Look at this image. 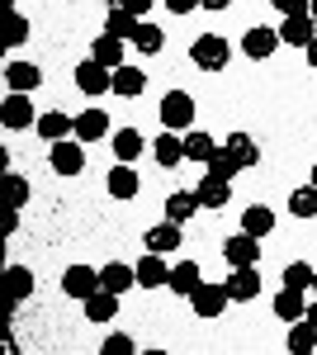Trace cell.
Wrapping results in <instances>:
<instances>
[{"instance_id":"36","label":"cell","mask_w":317,"mask_h":355,"mask_svg":"<svg viewBox=\"0 0 317 355\" xmlns=\"http://www.w3.org/2000/svg\"><path fill=\"white\" fill-rule=\"evenodd\" d=\"M313 279H317V270L308 261H289V266H284V284H289V289H313Z\"/></svg>"},{"instance_id":"1","label":"cell","mask_w":317,"mask_h":355,"mask_svg":"<svg viewBox=\"0 0 317 355\" xmlns=\"http://www.w3.org/2000/svg\"><path fill=\"white\" fill-rule=\"evenodd\" d=\"M228 57H232V48H228V38H218V33H199V38L189 43V62H194L199 71H223Z\"/></svg>"},{"instance_id":"34","label":"cell","mask_w":317,"mask_h":355,"mask_svg":"<svg viewBox=\"0 0 317 355\" xmlns=\"http://www.w3.org/2000/svg\"><path fill=\"white\" fill-rule=\"evenodd\" d=\"M289 214L293 218H317V185H303V190L289 194Z\"/></svg>"},{"instance_id":"3","label":"cell","mask_w":317,"mask_h":355,"mask_svg":"<svg viewBox=\"0 0 317 355\" xmlns=\"http://www.w3.org/2000/svg\"><path fill=\"white\" fill-rule=\"evenodd\" d=\"M48 166H53L57 175H80V171H85V142H80V137H62V142H53Z\"/></svg>"},{"instance_id":"6","label":"cell","mask_w":317,"mask_h":355,"mask_svg":"<svg viewBox=\"0 0 317 355\" xmlns=\"http://www.w3.org/2000/svg\"><path fill=\"white\" fill-rule=\"evenodd\" d=\"M223 261H228V266H261V237L232 232V237L223 242Z\"/></svg>"},{"instance_id":"16","label":"cell","mask_w":317,"mask_h":355,"mask_svg":"<svg viewBox=\"0 0 317 355\" xmlns=\"http://www.w3.org/2000/svg\"><path fill=\"white\" fill-rule=\"evenodd\" d=\"M5 85H10V90H19V95H28V90H38V85H43V71H38L33 62H10V67H5Z\"/></svg>"},{"instance_id":"15","label":"cell","mask_w":317,"mask_h":355,"mask_svg":"<svg viewBox=\"0 0 317 355\" xmlns=\"http://www.w3.org/2000/svg\"><path fill=\"white\" fill-rule=\"evenodd\" d=\"M275 318H280V322H298V318H308L303 289H289V284H280V294H275Z\"/></svg>"},{"instance_id":"11","label":"cell","mask_w":317,"mask_h":355,"mask_svg":"<svg viewBox=\"0 0 317 355\" xmlns=\"http://www.w3.org/2000/svg\"><path fill=\"white\" fill-rule=\"evenodd\" d=\"M317 38V19L313 15H289L284 24H280V43H289V48H308Z\"/></svg>"},{"instance_id":"2","label":"cell","mask_w":317,"mask_h":355,"mask_svg":"<svg viewBox=\"0 0 317 355\" xmlns=\"http://www.w3.org/2000/svg\"><path fill=\"white\" fill-rule=\"evenodd\" d=\"M157 114H161V123H166L171 133H185L189 123H194V95H189V90H166Z\"/></svg>"},{"instance_id":"9","label":"cell","mask_w":317,"mask_h":355,"mask_svg":"<svg viewBox=\"0 0 317 355\" xmlns=\"http://www.w3.org/2000/svg\"><path fill=\"white\" fill-rule=\"evenodd\" d=\"M62 289H67V294H71V299H90V294H95V289H100V270H95V266H71V270L62 275Z\"/></svg>"},{"instance_id":"21","label":"cell","mask_w":317,"mask_h":355,"mask_svg":"<svg viewBox=\"0 0 317 355\" xmlns=\"http://www.w3.org/2000/svg\"><path fill=\"white\" fill-rule=\"evenodd\" d=\"M137 28H142V19L132 15V10H123V5H114L105 19V33H114V38H123V43H132L137 38Z\"/></svg>"},{"instance_id":"50","label":"cell","mask_w":317,"mask_h":355,"mask_svg":"<svg viewBox=\"0 0 317 355\" xmlns=\"http://www.w3.org/2000/svg\"><path fill=\"white\" fill-rule=\"evenodd\" d=\"M313 294H317V279H313Z\"/></svg>"},{"instance_id":"47","label":"cell","mask_w":317,"mask_h":355,"mask_svg":"<svg viewBox=\"0 0 317 355\" xmlns=\"http://www.w3.org/2000/svg\"><path fill=\"white\" fill-rule=\"evenodd\" d=\"M308 15H313V19H317V0H313V5H308Z\"/></svg>"},{"instance_id":"22","label":"cell","mask_w":317,"mask_h":355,"mask_svg":"<svg viewBox=\"0 0 317 355\" xmlns=\"http://www.w3.org/2000/svg\"><path fill=\"white\" fill-rule=\"evenodd\" d=\"M180 237H185V232H180V223H161V227H147V251H161V256H171V251H175V246H180Z\"/></svg>"},{"instance_id":"20","label":"cell","mask_w":317,"mask_h":355,"mask_svg":"<svg viewBox=\"0 0 317 355\" xmlns=\"http://www.w3.org/2000/svg\"><path fill=\"white\" fill-rule=\"evenodd\" d=\"M204 284V270H199V261H180V266H171V294H194Z\"/></svg>"},{"instance_id":"5","label":"cell","mask_w":317,"mask_h":355,"mask_svg":"<svg viewBox=\"0 0 317 355\" xmlns=\"http://www.w3.org/2000/svg\"><path fill=\"white\" fill-rule=\"evenodd\" d=\"M0 123H5L10 133H19V128H38V119H33V105H28V95L10 90V95H5V105H0Z\"/></svg>"},{"instance_id":"45","label":"cell","mask_w":317,"mask_h":355,"mask_svg":"<svg viewBox=\"0 0 317 355\" xmlns=\"http://www.w3.org/2000/svg\"><path fill=\"white\" fill-rule=\"evenodd\" d=\"M232 0H204V10H228Z\"/></svg>"},{"instance_id":"10","label":"cell","mask_w":317,"mask_h":355,"mask_svg":"<svg viewBox=\"0 0 317 355\" xmlns=\"http://www.w3.org/2000/svg\"><path fill=\"white\" fill-rule=\"evenodd\" d=\"M228 294H232V303H251L261 294V270H256V266H232Z\"/></svg>"},{"instance_id":"44","label":"cell","mask_w":317,"mask_h":355,"mask_svg":"<svg viewBox=\"0 0 317 355\" xmlns=\"http://www.w3.org/2000/svg\"><path fill=\"white\" fill-rule=\"evenodd\" d=\"M303 53H308V67H317V38L308 43V48H303Z\"/></svg>"},{"instance_id":"38","label":"cell","mask_w":317,"mask_h":355,"mask_svg":"<svg viewBox=\"0 0 317 355\" xmlns=\"http://www.w3.org/2000/svg\"><path fill=\"white\" fill-rule=\"evenodd\" d=\"M204 171H209V175H223V180H232V175H237L241 166L232 162V152H228V147H218V157H213V162L204 166Z\"/></svg>"},{"instance_id":"29","label":"cell","mask_w":317,"mask_h":355,"mask_svg":"<svg viewBox=\"0 0 317 355\" xmlns=\"http://www.w3.org/2000/svg\"><path fill=\"white\" fill-rule=\"evenodd\" d=\"M119 313V294H109V289H95L90 299H85V318L90 322H109Z\"/></svg>"},{"instance_id":"25","label":"cell","mask_w":317,"mask_h":355,"mask_svg":"<svg viewBox=\"0 0 317 355\" xmlns=\"http://www.w3.org/2000/svg\"><path fill=\"white\" fill-rule=\"evenodd\" d=\"M152 152H157V162L166 166V171H171V166H180V162H185V137L166 128V133L157 137V147H152Z\"/></svg>"},{"instance_id":"13","label":"cell","mask_w":317,"mask_h":355,"mask_svg":"<svg viewBox=\"0 0 317 355\" xmlns=\"http://www.w3.org/2000/svg\"><path fill=\"white\" fill-rule=\"evenodd\" d=\"M132 284H137V266H123V261L100 266V289H109V294H128Z\"/></svg>"},{"instance_id":"49","label":"cell","mask_w":317,"mask_h":355,"mask_svg":"<svg viewBox=\"0 0 317 355\" xmlns=\"http://www.w3.org/2000/svg\"><path fill=\"white\" fill-rule=\"evenodd\" d=\"M105 5H119V0H105Z\"/></svg>"},{"instance_id":"27","label":"cell","mask_w":317,"mask_h":355,"mask_svg":"<svg viewBox=\"0 0 317 355\" xmlns=\"http://www.w3.org/2000/svg\"><path fill=\"white\" fill-rule=\"evenodd\" d=\"M223 147L232 152V162H237L241 171H246V166H256V162H261V147H256V137H246V133H232L228 142H223Z\"/></svg>"},{"instance_id":"35","label":"cell","mask_w":317,"mask_h":355,"mask_svg":"<svg viewBox=\"0 0 317 355\" xmlns=\"http://www.w3.org/2000/svg\"><path fill=\"white\" fill-rule=\"evenodd\" d=\"M132 48H137V53H147V57H157L161 48H166V38H161V28H157V24H147V19H142L137 38H132Z\"/></svg>"},{"instance_id":"32","label":"cell","mask_w":317,"mask_h":355,"mask_svg":"<svg viewBox=\"0 0 317 355\" xmlns=\"http://www.w3.org/2000/svg\"><path fill=\"white\" fill-rule=\"evenodd\" d=\"M185 157L199 166H209L213 157H218V142H213L209 133H185Z\"/></svg>"},{"instance_id":"39","label":"cell","mask_w":317,"mask_h":355,"mask_svg":"<svg viewBox=\"0 0 317 355\" xmlns=\"http://www.w3.org/2000/svg\"><path fill=\"white\" fill-rule=\"evenodd\" d=\"M5 199H10V209H24L28 204V180L24 175H10V180H5Z\"/></svg>"},{"instance_id":"17","label":"cell","mask_w":317,"mask_h":355,"mask_svg":"<svg viewBox=\"0 0 317 355\" xmlns=\"http://www.w3.org/2000/svg\"><path fill=\"white\" fill-rule=\"evenodd\" d=\"M38 137H48V142H62V137H76V119L71 114H38Z\"/></svg>"},{"instance_id":"23","label":"cell","mask_w":317,"mask_h":355,"mask_svg":"<svg viewBox=\"0 0 317 355\" xmlns=\"http://www.w3.org/2000/svg\"><path fill=\"white\" fill-rule=\"evenodd\" d=\"M142 90H147V71H137V67H114V95L137 100Z\"/></svg>"},{"instance_id":"43","label":"cell","mask_w":317,"mask_h":355,"mask_svg":"<svg viewBox=\"0 0 317 355\" xmlns=\"http://www.w3.org/2000/svg\"><path fill=\"white\" fill-rule=\"evenodd\" d=\"M166 5H171V15H189V10H199L204 0H166Z\"/></svg>"},{"instance_id":"30","label":"cell","mask_w":317,"mask_h":355,"mask_svg":"<svg viewBox=\"0 0 317 355\" xmlns=\"http://www.w3.org/2000/svg\"><path fill=\"white\" fill-rule=\"evenodd\" d=\"M289 351L293 355H313L317 351V327L308 322V318H298V322L289 327Z\"/></svg>"},{"instance_id":"7","label":"cell","mask_w":317,"mask_h":355,"mask_svg":"<svg viewBox=\"0 0 317 355\" xmlns=\"http://www.w3.org/2000/svg\"><path fill=\"white\" fill-rule=\"evenodd\" d=\"M232 303L228 294V284H199L194 294H189V308L199 313V318H223V308Z\"/></svg>"},{"instance_id":"19","label":"cell","mask_w":317,"mask_h":355,"mask_svg":"<svg viewBox=\"0 0 317 355\" xmlns=\"http://www.w3.org/2000/svg\"><path fill=\"white\" fill-rule=\"evenodd\" d=\"M194 194H199V209H223V204L232 199V190H228L223 175H204V180L194 185Z\"/></svg>"},{"instance_id":"26","label":"cell","mask_w":317,"mask_h":355,"mask_svg":"<svg viewBox=\"0 0 317 355\" xmlns=\"http://www.w3.org/2000/svg\"><path fill=\"white\" fill-rule=\"evenodd\" d=\"M90 57H95L100 67H109V71H114V67H123V38L100 33V38H95V48H90Z\"/></svg>"},{"instance_id":"41","label":"cell","mask_w":317,"mask_h":355,"mask_svg":"<svg viewBox=\"0 0 317 355\" xmlns=\"http://www.w3.org/2000/svg\"><path fill=\"white\" fill-rule=\"evenodd\" d=\"M270 5L289 19V15H308V5H313V0H270Z\"/></svg>"},{"instance_id":"24","label":"cell","mask_w":317,"mask_h":355,"mask_svg":"<svg viewBox=\"0 0 317 355\" xmlns=\"http://www.w3.org/2000/svg\"><path fill=\"white\" fill-rule=\"evenodd\" d=\"M105 133H109V114H105V110L76 114V137H80V142H100Z\"/></svg>"},{"instance_id":"8","label":"cell","mask_w":317,"mask_h":355,"mask_svg":"<svg viewBox=\"0 0 317 355\" xmlns=\"http://www.w3.org/2000/svg\"><path fill=\"white\" fill-rule=\"evenodd\" d=\"M137 284H142V289H166V284H171V266H166L161 251H147V256L137 261Z\"/></svg>"},{"instance_id":"33","label":"cell","mask_w":317,"mask_h":355,"mask_svg":"<svg viewBox=\"0 0 317 355\" xmlns=\"http://www.w3.org/2000/svg\"><path fill=\"white\" fill-rule=\"evenodd\" d=\"M137 152H142V133L137 128H119L114 133V157L119 162H137Z\"/></svg>"},{"instance_id":"28","label":"cell","mask_w":317,"mask_h":355,"mask_svg":"<svg viewBox=\"0 0 317 355\" xmlns=\"http://www.w3.org/2000/svg\"><path fill=\"white\" fill-rule=\"evenodd\" d=\"M5 294H10V303H24L33 294V275L24 266H5Z\"/></svg>"},{"instance_id":"14","label":"cell","mask_w":317,"mask_h":355,"mask_svg":"<svg viewBox=\"0 0 317 355\" xmlns=\"http://www.w3.org/2000/svg\"><path fill=\"white\" fill-rule=\"evenodd\" d=\"M105 185H109V194H114V199H137V190H142V185H137V171H132V162H119V166L105 175Z\"/></svg>"},{"instance_id":"46","label":"cell","mask_w":317,"mask_h":355,"mask_svg":"<svg viewBox=\"0 0 317 355\" xmlns=\"http://www.w3.org/2000/svg\"><path fill=\"white\" fill-rule=\"evenodd\" d=\"M308 322H313V327H317V303H308Z\"/></svg>"},{"instance_id":"48","label":"cell","mask_w":317,"mask_h":355,"mask_svg":"<svg viewBox=\"0 0 317 355\" xmlns=\"http://www.w3.org/2000/svg\"><path fill=\"white\" fill-rule=\"evenodd\" d=\"M308 185H317V166H313V180H308Z\"/></svg>"},{"instance_id":"4","label":"cell","mask_w":317,"mask_h":355,"mask_svg":"<svg viewBox=\"0 0 317 355\" xmlns=\"http://www.w3.org/2000/svg\"><path fill=\"white\" fill-rule=\"evenodd\" d=\"M76 90L95 100V95H105V90H114V71H109V67H100L95 57H85V62L76 67Z\"/></svg>"},{"instance_id":"12","label":"cell","mask_w":317,"mask_h":355,"mask_svg":"<svg viewBox=\"0 0 317 355\" xmlns=\"http://www.w3.org/2000/svg\"><path fill=\"white\" fill-rule=\"evenodd\" d=\"M241 48H246V57H256V62H265V57H275V48H280V28H246V38H241Z\"/></svg>"},{"instance_id":"42","label":"cell","mask_w":317,"mask_h":355,"mask_svg":"<svg viewBox=\"0 0 317 355\" xmlns=\"http://www.w3.org/2000/svg\"><path fill=\"white\" fill-rule=\"evenodd\" d=\"M119 5H123V10H132V15H137V19H142V15H147V10H152V5H157V0H119Z\"/></svg>"},{"instance_id":"37","label":"cell","mask_w":317,"mask_h":355,"mask_svg":"<svg viewBox=\"0 0 317 355\" xmlns=\"http://www.w3.org/2000/svg\"><path fill=\"white\" fill-rule=\"evenodd\" d=\"M24 38H28V19L10 10V15H5V38H0V43H5V48H19Z\"/></svg>"},{"instance_id":"18","label":"cell","mask_w":317,"mask_h":355,"mask_svg":"<svg viewBox=\"0 0 317 355\" xmlns=\"http://www.w3.org/2000/svg\"><path fill=\"white\" fill-rule=\"evenodd\" d=\"M194 214H199V194H189V190H171V194H166V218H171V223L185 227Z\"/></svg>"},{"instance_id":"40","label":"cell","mask_w":317,"mask_h":355,"mask_svg":"<svg viewBox=\"0 0 317 355\" xmlns=\"http://www.w3.org/2000/svg\"><path fill=\"white\" fill-rule=\"evenodd\" d=\"M105 355H137V346H132V336H123V331H114L105 346H100Z\"/></svg>"},{"instance_id":"31","label":"cell","mask_w":317,"mask_h":355,"mask_svg":"<svg viewBox=\"0 0 317 355\" xmlns=\"http://www.w3.org/2000/svg\"><path fill=\"white\" fill-rule=\"evenodd\" d=\"M270 227H275V209H265V204H251L241 214V232H251V237H265Z\"/></svg>"}]
</instances>
